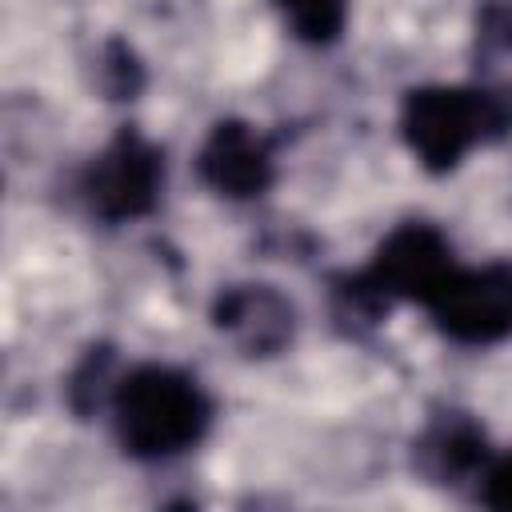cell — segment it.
Returning a JSON list of instances; mask_svg holds the SVG:
<instances>
[{
	"label": "cell",
	"mask_w": 512,
	"mask_h": 512,
	"mask_svg": "<svg viewBox=\"0 0 512 512\" xmlns=\"http://www.w3.org/2000/svg\"><path fill=\"white\" fill-rule=\"evenodd\" d=\"M400 132L428 172H452L476 144L512 132V84H428L400 108Z\"/></svg>",
	"instance_id": "1"
},
{
	"label": "cell",
	"mask_w": 512,
	"mask_h": 512,
	"mask_svg": "<svg viewBox=\"0 0 512 512\" xmlns=\"http://www.w3.org/2000/svg\"><path fill=\"white\" fill-rule=\"evenodd\" d=\"M212 420L204 388L176 368L144 364L112 388L116 440L136 460H168L200 444Z\"/></svg>",
	"instance_id": "2"
},
{
	"label": "cell",
	"mask_w": 512,
	"mask_h": 512,
	"mask_svg": "<svg viewBox=\"0 0 512 512\" xmlns=\"http://www.w3.org/2000/svg\"><path fill=\"white\" fill-rule=\"evenodd\" d=\"M456 272L452 244L440 228L408 220L384 236L364 272L336 280V308L344 320H380L396 300L428 304L432 292Z\"/></svg>",
	"instance_id": "3"
},
{
	"label": "cell",
	"mask_w": 512,
	"mask_h": 512,
	"mask_svg": "<svg viewBox=\"0 0 512 512\" xmlns=\"http://www.w3.org/2000/svg\"><path fill=\"white\" fill-rule=\"evenodd\" d=\"M164 188V152L136 128H120L104 152L84 168L80 196L88 212L104 224L140 220L156 208Z\"/></svg>",
	"instance_id": "4"
},
{
	"label": "cell",
	"mask_w": 512,
	"mask_h": 512,
	"mask_svg": "<svg viewBox=\"0 0 512 512\" xmlns=\"http://www.w3.org/2000/svg\"><path fill=\"white\" fill-rule=\"evenodd\" d=\"M424 308L456 344H500L512 336V264L456 268Z\"/></svg>",
	"instance_id": "5"
},
{
	"label": "cell",
	"mask_w": 512,
	"mask_h": 512,
	"mask_svg": "<svg viewBox=\"0 0 512 512\" xmlns=\"http://www.w3.org/2000/svg\"><path fill=\"white\" fill-rule=\"evenodd\" d=\"M212 324L240 356L264 360L292 344L296 308L272 284H228L212 304Z\"/></svg>",
	"instance_id": "6"
},
{
	"label": "cell",
	"mask_w": 512,
	"mask_h": 512,
	"mask_svg": "<svg viewBox=\"0 0 512 512\" xmlns=\"http://www.w3.org/2000/svg\"><path fill=\"white\" fill-rule=\"evenodd\" d=\"M196 168H200V180L228 200H252L268 192L276 180L272 144L264 140V132H256L244 120H220L208 132L196 156Z\"/></svg>",
	"instance_id": "7"
},
{
	"label": "cell",
	"mask_w": 512,
	"mask_h": 512,
	"mask_svg": "<svg viewBox=\"0 0 512 512\" xmlns=\"http://www.w3.org/2000/svg\"><path fill=\"white\" fill-rule=\"evenodd\" d=\"M412 460L420 476H428L432 484H464V480H480L492 456H488L484 428L468 412H440L416 436Z\"/></svg>",
	"instance_id": "8"
},
{
	"label": "cell",
	"mask_w": 512,
	"mask_h": 512,
	"mask_svg": "<svg viewBox=\"0 0 512 512\" xmlns=\"http://www.w3.org/2000/svg\"><path fill=\"white\" fill-rule=\"evenodd\" d=\"M276 8L308 44H332L348 20V0H276Z\"/></svg>",
	"instance_id": "9"
},
{
	"label": "cell",
	"mask_w": 512,
	"mask_h": 512,
	"mask_svg": "<svg viewBox=\"0 0 512 512\" xmlns=\"http://www.w3.org/2000/svg\"><path fill=\"white\" fill-rule=\"evenodd\" d=\"M96 84L108 100H132L144 88V64L124 40H108L96 64Z\"/></svg>",
	"instance_id": "10"
},
{
	"label": "cell",
	"mask_w": 512,
	"mask_h": 512,
	"mask_svg": "<svg viewBox=\"0 0 512 512\" xmlns=\"http://www.w3.org/2000/svg\"><path fill=\"white\" fill-rule=\"evenodd\" d=\"M108 368H112V352H108V348H88V356H84L80 368L72 372V380H68V400H72V408H76L80 416L100 404V392H104V384H108Z\"/></svg>",
	"instance_id": "11"
},
{
	"label": "cell",
	"mask_w": 512,
	"mask_h": 512,
	"mask_svg": "<svg viewBox=\"0 0 512 512\" xmlns=\"http://www.w3.org/2000/svg\"><path fill=\"white\" fill-rule=\"evenodd\" d=\"M476 44L484 52H512V0H488L476 20Z\"/></svg>",
	"instance_id": "12"
},
{
	"label": "cell",
	"mask_w": 512,
	"mask_h": 512,
	"mask_svg": "<svg viewBox=\"0 0 512 512\" xmlns=\"http://www.w3.org/2000/svg\"><path fill=\"white\" fill-rule=\"evenodd\" d=\"M480 500L488 508L512 512V452H504V456L484 464V472H480Z\"/></svg>",
	"instance_id": "13"
}]
</instances>
